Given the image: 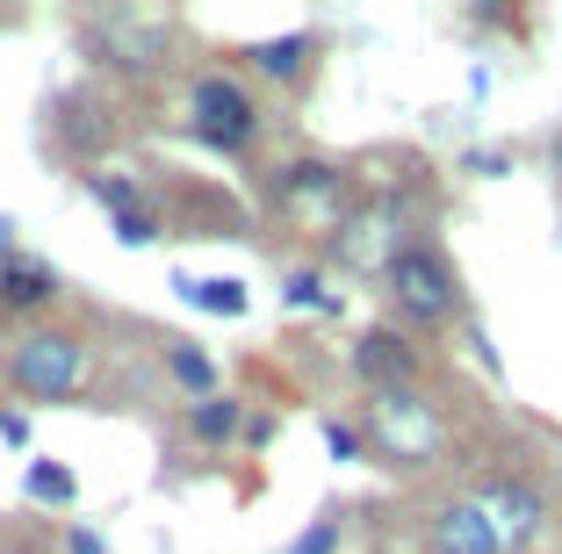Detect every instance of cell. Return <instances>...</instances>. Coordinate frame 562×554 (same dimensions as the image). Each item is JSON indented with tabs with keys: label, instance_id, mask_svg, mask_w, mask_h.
<instances>
[{
	"label": "cell",
	"instance_id": "cell-1",
	"mask_svg": "<svg viewBox=\"0 0 562 554\" xmlns=\"http://www.w3.org/2000/svg\"><path fill=\"white\" fill-rule=\"evenodd\" d=\"M382 295H390V310L418 331H440V325L462 317V274H454V260L432 252V245H404L397 260L382 267Z\"/></svg>",
	"mask_w": 562,
	"mask_h": 554
},
{
	"label": "cell",
	"instance_id": "cell-2",
	"mask_svg": "<svg viewBox=\"0 0 562 554\" xmlns=\"http://www.w3.org/2000/svg\"><path fill=\"white\" fill-rule=\"evenodd\" d=\"M361 440H368V454H382L390 468H418V461L440 454L447 425H440V410H432L418 389H375Z\"/></svg>",
	"mask_w": 562,
	"mask_h": 554
},
{
	"label": "cell",
	"instance_id": "cell-3",
	"mask_svg": "<svg viewBox=\"0 0 562 554\" xmlns=\"http://www.w3.org/2000/svg\"><path fill=\"white\" fill-rule=\"evenodd\" d=\"M8 382H15L30 404H66L87 389V346L72 331H30V339L8 353Z\"/></svg>",
	"mask_w": 562,
	"mask_h": 554
},
{
	"label": "cell",
	"instance_id": "cell-4",
	"mask_svg": "<svg viewBox=\"0 0 562 554\" xmlns=\"http://www.w3.org/2000/svg\"><path fill=\"white\" fill-rule=\"evenodd\" d=\"M188 131L210 151L238 159V151H252V137H260V109H252V94L232 72H202V80L188 87Z\"/></svg>",
	"mask_w": 562,
	"mask_h": 554
},
{
	"label": "cell",
	"instance_id": "cell-5",
	"mask_svg": "<svg viewBox=\"0 0 562 554\" xmlns=\"http://www.w3.org/2000/svg\"><path fill=\"white\" fill-rule=\"evenodd\" d=\"M274 202L289 216H317V224H339V210H347V173L331 159H289L274 173Z\"/></svg>",
	"mask_w": 562,
	"mask_h": 554
},
{
	"label": "cell",
	"instance_id": "cell-6",
	"mask_svg": "<svg viewBox=\"0 0 562 554\" xmlns=\"http://www.w3.org/2000/svg\"><path fill=\"white\" fill-rule=\"evenodd\" d=\"M353 375H361L368 389H412V375H418V346L404 339V331L375 325V331H361V339H353Z\"/></svg>",
	"mask_w": 562,
	"mask_h": 554
},
{
	"label": "cell",
	"instance_id": "cell-7",
	"mask_svg": "<svg viewBox=\"0 0 562 554\" xmlns=\"http://www.w3.org/2000/svg\"><path fill=\"white\" fill-rule=\"evenodd\" d=\"M476 505L491 511V525H497L505 547H527V540L541 533V489H533L527 475H497V483H483Z\"/></svg>",
	"mask_w": 562,
	"mask_h": 554
},
{
	"label": "cell",
	"instance_id": "cell-8",
	"mask_svg": "<svg viewBox=\"0 0 562 554\" xmlns=\"http://www.w3.org/2000/svg\"><path fill=\"white\" fill-rule=\"evenodd\" d=\"M432 554H505V540H497L491 511H483L476 497H454V505H440V519H432Z\"/></svg>",
	"mask_w": 562,
	"mask_h": 554
},
{
	"label": "cell",
	"instance_id": "cell-9",
	"mask_svg": "<svg viewBox=\"0 0 562 554\" xmlns=\"http://www.w3.org/2000/svg\"><path fill=\"white\" fill-rule=\"evenodd\" d=\"M94 50L101 66H123V72H145L166 58V30H151V22H131V15H109L94 30Z\"/></svg>",
	"mask_w": 562,
	"mask_h": 554
},
{
	"label": "cell",
	"instance_id": "cell-10",
	"mask_svg": "<svg viewBox=\"0 0 562 554\" xmlns=\"http://www.w3.org/2000/svg\"><path fill=\"white\" fill-rule=\"evenodd\" d=\"M50 295H58V267H50V260H30V252L0 260V310H8V317L44 310Z\"/></svg>",
	"mask_w": 562,
	"mask_h": 554
},
{
	"label": "cell",
	"instance_id": "cell-11",
	"mask_svg": "<svg viewBox=\"0 0 562 554\" xmlns=\"http://www.w3.org/2000/svg\"><path fill=\"white\" fill-rule=\"evenodd\" d=\"M339 230H347V260H353V267H375V274L404 252V245H397V216H390V202H368V210H361V216H347Z\"/></svg>",
	"mask_w": 562,
	"mask_h": 554
},
{
	"label": "cell",
	"instance_id": "cell-12",
	"mask_svg": "<svg viewBox=\"0 0 562 554\" xmlns=\"http://www.w3.org/2000/svg\"><path fill=\"white\" fill-rule=\"evenodd\" d=\"M181 289V303L188 310H202V317H246V281H232V274H181L173 281Z\"/></svg>",
	"mask_w": 562,
	"mask_h": 554
},
{
	"label": "cell",
	"instance_id": "cell-13",
	"mask_svg": "<svg viewBox=\"0 0 562 554\" xmlns=\"http://www.w3.org/2000/svg\"><path fill=\"white\" fill-rule=\"evenodd\" d=\"M188 432L202 446H232L246 432V404L238 396H202V404H188Z\"/></svg>",
	"mask_w": 562,
	"mask_h": 554
},
{
	"label": "cell",
	"instance_id": "cell-14",
	"mask_svg": "<svg viewBox=\"0 0 562 554\" xmlns=\"http://www.w3.org/2000/svg\"><path fill=\"white\" fill-rule=\"evenodd\" d=\"M311 50H317V36L296 30V36H267V44H252L246 58H252V72H267V80H296V72L311 66Z\"/></svg>",
	"mask_w": 562,
	"mask_h": 554
},
{
	"label": "cell",
	"instance_id": "cell-15",
	"mask_svg": "<svg viewBox=\"0 0 562 554\" xmlns=\"http://www.w3.org/2000/svg\"><path fill=\"white\" fill-rule=\"evenodd\" d=\"M166 375L181 382V389L195 396V404H202V396H216V360L202 353L195 339H166Z\"/></svg>",
	"mask_w": 562,
	"mask_h": 554
},
{
	"label": "cell",
	"instance_id": "cell-16",
	"mask_svg": "<svg viewBox=\"0 0 562 554\" xmlns=\"http://www.w3.org/2000/svg\"><path fill=\"white\" fill-rule=\"evenodd\" d=\"M22 489H30L36 505H72V468H58V461H30V475H22Z\"/></svg>",
	"mask_w": 562,
	"mask_h": 554
},
{
	"label": "cell",
	"instance_id": "cell-17",
	"mask_svg": "<svg viewBox=\"0 0 562 554\" xmlns=\"http://www.w3.org/2000/svg\"><path fill=\"white\" fill-rule=\"evenodd\" d=\"M281 303L289 310H339V295L325 289V274H289L281 281Z\"/></svg>",
	"mask_w": 562,
	"mask_h": 554
},
{
	"label": "cell",
	"instance_id": "cell-18",
	"mask_svg": "<svg viewBox=\"0 0 562 554\" xmlns=\"http://www.w3.org/2000/svg\"><path fill=\"white\" fill-rule=\"evenodd\" d=\"M289 554H339V511H317V519H311V533H303Z\"/></svg>",
	"mask_w": 562,
	"mask_h": 554
},
{
	"label": "cell",
	"instance_id": "cell-19",
	"mask_svg": "<svg viewBox=\"0 0 562 554\" xmlns=\"http://www.w3.org/2000/svg\"><path fill=\"white\" fill-rule=\"evenodd\" d=\"M87 188H94V202H101V210H137V188H131V180H123V173H94V180H87Z\"/></svg>",
	"mask_w": 562,
	"mask_h": 554
},
{
	"label": "cell",
	"instance_id": "cell-20",
	"mask_svg": "<svg viewBox=\"0 0 562 554\" xmlns=\"http://www.w3.org/2000/svg\"><path fill=\"white\" fill-rule=\"evenodd\" d=\"M325 446H331V461H361V454H368V440H361V425H339V418L325 425Z\"/></svg>",
	"mask_w": 562,
	"mask_h": 554
},
{
	"label": "cell",
	"instance_id": "cell-21",
	"mask_svg": "<svg viewBox=\"0 0 562 554\" xmlns=\"http://www.w3.org/2000/svg\"><path fill=\"white\" fill-rule=\"evenodd\" d=\"M116 238H123V245H151V238H159L151 210H123V216H116Z\"/></svg>",
	"mask_w": 562,
	"mask_h": 554
},
{
	"label": "cell",
	"instance_id": "cell-22",
	"mask_svg": "<svg viewBox=\"0 0 562 554\" xmlns=\"http://www.w3.org/2000/svg\"><path fill=\"white\" fill-rule=\"evenodd\" d=\"M505 166H513V151H505V145H476V151H469V173H483V180H497Z\"/></svg>",
	"mask_w": 562,
	"mask_h": 554
},
{
	"label": "cell",
	"instance_id": "cell-23",
	"mask_svg": "<svg viewBox=\"0 0 562 554\" xmlns=\"http://www.w3.org/2000/svg\"><path fill=\"white\" fill-rule=\"evenodd\" d=\"M66 554H109V547H101L94 525H72V533H66Z\"/></svg>",
	"mask_w": 562,
	"mask_h": 554
},
{
	"label": "cell",
	"instance_id": "cell-24",
	"mask_svg": "<svg viewBox=\"0 0 562 554\" xmlns=\"http://www.w3.org/2000/svg\"><path fill=\"white\" fill-rule=\"evenodd\" d=\"M0 440L22 446V440H30V418H22V410H0Z\"/></svg>",
	"mask_w": 562,
	"mask_h": 554
},
{
	"label": "cell",
	"instance_id": "cell-25",
	"mask_svg": "<svg viewBox=\"0 0 562 554\" xmlns=\"http://www.w3.org/2000/svg\"><path fill=\"white\" fill-rule=\"evenodd\" d=\"M0 260H15V216H0Z\"/></svg>",
	"mask_w": 562,
	"mask_h": 554
}]
</instances>
